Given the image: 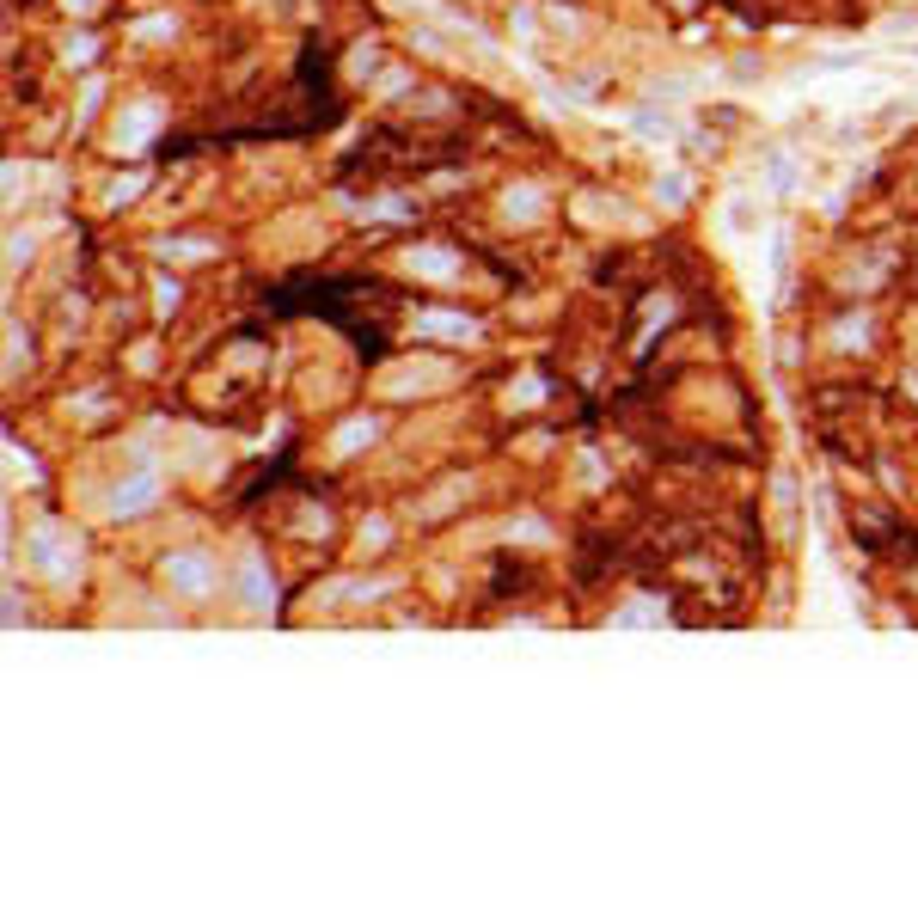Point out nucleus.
Wrapping results in <instances>:
<instances>
[{"label": "nucleus", "instance_id": "nucleus-3", "mask_svg": "<svg viewBox=\"0 0 918 918\" xmlns=\"http://www.w3.org/2000/svg\"><path fill=\"white\" fill-rule=\"evenodd\" d=\"M423 331H435V337H472V319H453V313H423Z\"/></svg>", "mask_w": 918, "mask_h": 918}, {"label": "nucleus", "instance_id": "nucleus-8", "mask_svg": "<svg viewBox=\"0 0 918 918\" xmlns=\"http://www.w3.org/2000/svg\"><path fill=\"white\" fill-rule=\"evenodd\" d=\"M539 209V190H521V196H508V215H533Z\"/></svg>", "mask_w": 918, "mask_h": 918}, {"label": "nucleus", "instance_id": "nucleus-4", "mask_svg": "<svg viewBox=\"0 0 918 918\" xmlns=\"http://www.w3.org/2000/svg\"><path fill=\"white\" fill-rule=\"evenodd\" d=\"M154 496V478H141V484H129V490H116V515H135L141 502Z\"/></svg>", "mask_w": 918, "mask_h": 918}, {"label": "nucleus", "instance_id": "nucleus-2", "mask_svg": "<svg viewBox=\"0 0 918 918\" xmlns=\"http://www.w3.org/2000/svg\"><path fill=\"white\" fill-rule=\"evenodd\" d=\"M411 270H423L429 282H453V251H411Z\"/></svg>", "mask_w": 918, "mask_h": 918}, {"label": "nucleus", "instance_id": "nucleus-6", "mask_svg": "<svg viewBox=\"0 0 918 918\" xmlns=\"http://www.w3.org/2000/svg\"><path fill=\"white\" fill-rule=\"evenodd\" d=\"M362 441H374V423H355V429L337 435V453H349V447H362Z\"/></svg>", "mask_w": 918, "mask_h": 918}, {"label": "nucleus", "instance_id": "nucleus-7", "mask_svg": "<svg viewBox=\"0 0 918 918\" xmlns=\"http://www.w3.org/2000/svg\"><path fill=\"white\" fill-rule=\"evenodd\" d=\"M612 625H655V606H643V600H637V606H625Z\"/></svg>", "mask_w": 918, "mask_h": 918}, {"label": "nucleus", "instance_id": "nucleus-1", "mask_svg": "<svg viewBox=\"0 0 918 918\" xmlns=\"http://www.w3.org/2000/svg\"><path fill=\"white\" fill-rule=\"evenodd\" d=\"M165 582H172L178 595H190V600H203V595H215V588H220L215 563H209L203 551H178V557H165Z\"/></svg>", "mask_w": 918, "mask_h": 918}, {"label": "nucleus", "instance_id": "nucleus-5", "mask_svg": "<svg viewBox=\"0 0 918 918\" xmlns=\"http://www.w3.org/2000/svg\"><path fill=\"white\" fill-rule=\"evenodd\" d=\"M245 600H251V606H270V582H264L258 563H245Z\"/></svg>", "mask_w": 918, "mask_h": 918}]
</instances>
